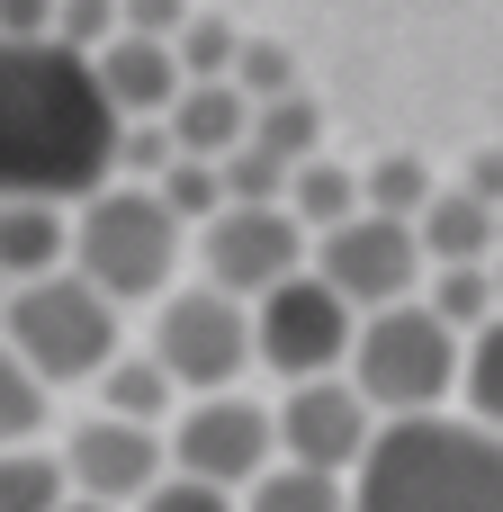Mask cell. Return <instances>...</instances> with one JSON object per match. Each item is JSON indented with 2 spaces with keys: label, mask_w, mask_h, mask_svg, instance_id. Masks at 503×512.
I'll return each mask as SVG.
<instances>
[{
  "label": "cell",
  "mask_w": 503,
  "mask_h": 512,
  "mask_svg": "<svg viewBox=\"0 0 503 512\" xmlns=\"http://www.w3.org/2000/svg\"><path fill=\"white\" fill-rule=\"evenodd\" d=\"M459 333L414 297V306H387V315H360V342H351V387L369 396L378 423H423L459 396Z\"/></svg>",
  "instance_id": "cell-4"
},
{
  "label": "cell",
  "mask_w": 503,
  "mask_h": 512,
  "mask_svg": "<svg viewBox=\"0 0 503 512\" xmlns=\"http://www.w3.org/2000/svg\"><path fill=\"white\" fill-rule=\"evenodd\" d=\"M54 45H63V54L117 45V0H54Z\"/></svg>",
  "instance_id": "cell-29"
},
{
  "label": "cell",
  "mask_w": 503,
  "mask_h": 512,
  "mask_svg": "<svg viewBox=\"0 0 503 512\" xmlns=\"http://www.w3.org/2000/svg\"><path fill=\"white\" fill-rule=\"evenodd\" d=\"M63 504H72L63 450H0V512H63Z\"/></svg>",
  "instance_id": "cell-22"
},
{
  "label": "cell",
  "mask_w": 503,
  "mask_h": 512,
  "mask_svg": "<svg viewBox=\"0 0 503 512\" xmlns=\"http://www.w3.org/2000/svg\"><path fill=\"white\" fill-rule=\"evenodd\" d=\"M414 243H423L432 270H486L503 252V216L486 198H468V189H441V198L414 216Z\"/></svg>",
  "instance_id": "cell-16"
},
{
  "label": "cell",
  "mask_w": 503,
  "mask_h": 512,
  "mask_svg": "<svg viewBox=\"0 0 503 512\" xmlns=\"http://www.w3.org/2000/svg\"><path fill=\"white\" fill-rule=\"evenodd\" d=\"M153 360L180 396H234V378L252 369V306L225 288H171L153 306Z\"/></svg>",
  "instance_id": "cell-6"
},
{
  "label": "cell",
  "mask_w": 503,
  "mask_h": 512,
  "mask_svg": "<svg viewBox=\"0 0 503 512\" xmlns=\"http://www.w3.org/2000/svg\"><path fill=\"white\" fill-rule=\"evenodd\" d=\"M171 54H180V81H234V54H243V27H225V18H189L180 36H171Z\"/></svg>",
  "instance_id": "cell-26"
},
{
  "label": "cell",
  "mask_w": 503,
  "mask_h": 512,
  "mask_svg": "<svg viewBox=\"0 0 503 512\" xmlns=\"http://www.w3.org/2000/svg\"><path fill=\"white\" fill-rule=\"evenodd\" d=\"M0 342L45 378V387H99V369L117 360V306L81 279V270H54V279H27L9 288V315H0Z\"/></svg>",
  "instance_id": "cell-5"
},
{
  "label": "cell",
  "mask_w": 503,
  "mask_h": 512,
  "mask_svg": "<svg viewBox=\"0 0 503 512\" xmlns=\"http://www.w3.org/2000/svg\"><path fill=\"white\" fill-rule=\"evenodd\" d=\"M351 512H503V441L468 414H423V423H378Z\"/></svg>",
  "instance_id": "cell-2"
},
{
  "label": "cell",
  "mask_w": 503,
  "mask_h": 512,
  "mask_svg": "<svg viewBox=\"0 0 503 512\" xmlns=\"http://www.w3.org/2000/svg\"><path fill=\"white\" fill-rule=\"evenodd\" d=\"M135 512H243V495H216V486H198V477H162Z\"/></svg>",
  "instance_id": "cell-31"
},
{
  "label": "cell",
  "mask_w": 503,
  "mask_h": 512,
  "mask_svg": "<svg viewBox=\"0 0 503 512\" xmlns=\"http://www.w3.org/2000/svg\"><path fill=\"white\" fill-rule=\"evenodd\" d=\"M117 180V108L99 99L90 54L0 45V198L81 207Z\"/></svg>",
  "instance_id": "cell-1"
},
{
  "label": "cell",
  "mask_w": 503,
  "mask_h": 512,
  "mask_svg": "<svg viewBox=\"0 0 503 512\" xmlns=\"http://www.w3.org/2000/svg\"><path fill=\"white\" fill-rule=\"evenodd\" d=\"M63 512H108V504H81V495H72V504H63Z\"/></svg>",
  "instance_id": "cell-35"
},
{
  "label": "cell",
  "mask_w": 503,
  "mask_h": 512,
  "mask_svg": "<svg viewBox=\"0 0 503 512\" xmlns=\"http://www.w3.org/2000/svg\"><path fill=\"white\" fill-rule=\"evenodd\" d=\"M243 512H351V477H315L279 459L261 486H243Z\"/></svg>",
  "instance_id": "cell-23"
},
{
  "label": "cell",
  "mask_w": 503,
  "mask_h": 512,
  "mask_svg": "<svg viewBox=\"0 0 503 512\" xmlns=\"http://www.w3.org/2000/svg\"><path fill=\"white\" fill-rule=\"evenodd\" d=\"M270 423H279V459H288V468H315V477H360V459H369V441H378V414H369V396H360L351 378H306V387H288V396L270 405Z\"/></svg>",
  "instance_id": "cell-11"
},
{
  "label": "cell",
  "mask_w": 503,
  "mask_h": 512,
  "mask_svg": "<svg viewBox=\"0 0 503 512\" xmlns=\"http://www.w3.org/2000/svg\"><path fill=\"white\" fill-rule=\"evenodd\" d=\"M486 270H495V306H503V252H495V261H486Z\"/></svg>",
  "instance_id": "cell-34"
},
{
  "label": "cell",
  "mask_w": 503,
  "mask_h": 512,
  "mask_svg": "<svg viewBox=\"0 0 503 512\" xmlns=\"http://www.w3.org/2000/svg\"><path fill=\"white\" fill-rule=\"evenodd\" d=\"M90 72H99V99L117 108V126H153V117H171V99L189 90V81H180V54L153 45V36H117V45H99Z\"/></svg>",
  "instance_id": "cell-13"
},
{
  "label": "cell",
  "mask_w": 503,
  "mask_h": 512,
  "mask_svg": "<svg viewBox=\"0 0 503 512\" xmlns=\"http://www.w3.org/2000/svg\"><path fill=\"white\" fill-rule=\"evenodd\" d=\"M432 198H441V180H432V162H423V153H387V162H369V171H360V207H369V216L414 225Z\"/></svg>",
  "instance_id": "cell-20"
},
{
  "label": "cell",
  "mask_w": 503,
  "mask_h": 512,
  "mask_svg": "<svg viewBox=\"0 0 503 512\" xmlns=\"http://www.w3.org/2000/svg\"><path fill=\"white\" fill-rule=\"evenodd\" d=\"M162 126H171V153L180 162H234L252 144V99L234 81H189Z\"/></svg>",
  "instance_id": "cell-14"
},
{
  "label": "cell",
  "mask_w": 503,
  "mask_h": 512,
  "mask_svg": "<svg viewBox=\"0 0 503 512\" xmlns=\"http://www.w3.org/2000/svg\"><path fill=\"white\" fill-rule=\"evenodd\" d=\"M234 90H243L252 108L288 99V90H297V54H288V45H270V36H243V54H234Z\"/></svg>",
  "instance_id": "cell-28"
},
{
  "label": "cell",
  "mask_w": 503,
  "mask_h": 512,
  "mask_svg": "<svg viewBox=\"0 0 503 512\" xmlns=\"http://www.w3.org/2000/svg\"><path fill=\"white\" fill-rule=\"evenodd\" d=\"M306 270L351 306V315H387V306H414L423 297V279H432V261H423V243H414V225H396V216H351V225H333V234H315V252H306Z\"/></svg>",
  "instance_id": "cell-8"
},
{
  "label": "cell",
  "mask_w": 503,
  "mask_h": 512,
  "mask_svg": "<svg viewBox=\"0 0 503 512\" xmlns=\"http://www.w3.org/2000/svg\"><path fill=\"white\" fill-rule=\"evenodd\" d=\"M45 405H54V387L0 342V450H36V432H45Z\"/></svg>",
  "instance_id": "cell-24"
},
{
  "label": "cell",
  "mask_w": 503,
  "mask_h": 512,
  "mask_svg": "<svg viewBox=\"0 0 503 512\" xmlns=\"http://www.w3.org/2000/svg\"><path fill=\"white\" fill-rule=\"evenodd\" d=\"M72 270V207L54 198H0V288Z\"/></svg>",
  "instance_id": "cell-15"
},
{
  "label": "cell",
  "mask_w": 503,
  "mask_h": 512,
  "mask_svg": "<svg viewBox=\"0 0 503 512\" xmlns=\"http://www.w3.org/2000/svg\"><path fill=\"white\" fill-rule=\"evenodd\" d=\"M189 18H198L189 0H117V36H153V45H171Z\"/></svg>",
  "instance_id": "cell-30"
},
{
  "label": "cell",
  "mask_w": 503,
  "mask_h": 512,
  "mask_svg": "<svg viewBox=\"0 0 503 512\" xmlns=\"http://www.w3.org/2000/svg\"><path fill=\"white\" fill-rule=\"evenodd\" d=\"M252 153H270L279 171H297V162H315V153H324V108H315L306 90H288V99H270V108H252Z\"/></svg>",
  "instance_id": "cell-19"
},
{
  "label": "cell",
  "mask_w": 503,
  "mask_h": 512,
  "mask_svg": "<svg viewBox=\"0 0 503 512\" xmlns=\"http://www.w3.org/2000/svg\"><path fill=\"white\" fill-rule=\"evenodd\" d=\"M162 441H171V477H198L216 495H243L279 468V423L252 396H189Z\"/></svg>",
  "instance_id": "cell-9"
},
{
  "label": "cell",
  "mask_w": 503,
  "mask_h": 512,
  "mask_svg": "<svg viewBox=\"0 0 503 512\" xmlns=\"http://www.w3.org/2000/svg\"><path fill=\"white\" fill-rule=\"evenodd\" d=\"M306 225L288 216V207H216L207 225H198V270H207V288H225V297H243V306H261L270 288H288L297 270H306Z\"/></svg>",
  "instance_id": "cell-10"
},
{
  "label": "cell",
  "mask_w": 503,
  "mask_h": 512,
  "mask_svg": "<svg viewBox=\"0 0 503 512\" xmlns=\"http://www.w3.org/2000/svg\"><path fill=\"white\" fill-rule=\"evenodd\" d=\"M180 252H189V225L135 189V180H108L72 207V270L108 297V306H144V297H171L180 279Z\"/></svg>",
  "instance_id": "cell-3"
},
{
  "label": "cell",
  "mask_w": 503,
  "mask_h": 512,
  "mask_svg": "<svg viewBox=\"0 0 503 512\" xmlns=\"http://www.w3.org/2000/svg\"><path fill=\"white\" fill-rule=\"evenodd\" d=\"M0 45H54V0H0Z\"/></svg>",
  "instance_id": "cell-32"
},
{
  "label": "cell",
  "mask_w": 503,
  "mask_h": 512,
  "mask_svg": "<svg viewBox=\"0 0 503 512\" xmlns=\"http://www.w3.org/2000/svg\"><path fill=\"white\" fill-rule=\"evenodd\" d=\"M423 306H432L459 342H468L477 324H495V315H503V306H495V270H432V279H423Z\"/></svg>",
  "instance_id": "cell-25"
},
{
  "label": "cell",
  "mask_w": 503,
  "mask_h": 512,
  "mask_svg": "<svg viewBox=\"0 0 503 512\" xmlns=\"http://www.w3.org/2000/svg\"><path fill=\"white\" fill-rule=\"evenodd\" d=\"M0 315H9V288H0Z\"/></svg>",
  "instance_id": "cell-36"
},
{
  "label": "cell",
  "mask_w": 503,
  "mask_h": 512,
  "mask_svg": "<svg viewBox=\"0 0 503 512\" xmlns=\"http://www.w3.org/2000/svg\"><path fill=\"white\" fill-rule=\"evenodd\" d=\"M63 477L81 504H108V512H135L162 477H171V441L144 432V423H117V414H90L72 441H63Z\"/></svg>",
  "instance_id": "cell-12"
},
{
  "label": "cell",
  "mask_w": 503,
  "mask_h": 512,
  "mask_svg": "<svg viewBox=\"0 0 503 512\" xmlns=\"http://www.w3.org/2000/svg\"><path fill=\"white\" fill-rule=\"evenodd\" d=\"M459 189H468V198H486V207L503 216V144H495V153H477V162H468V180H459Z\"/></svg>",
  "instance_id": "cell-33"
},
{
  "label": "cell",
  "mask_w": 503,
  "mask_h": 512,
  "mask_svg": "<svg viewBox=\"0 0 503 512\" xmlns=\"http://www.w3.org/2000/svg\"><path fill=\"white\" fill-rule=\"evenodd\" d=\"M459 405H468L477 432H495V441H503V315H495V324H477L468 351H459Z\"/></svg>",
  "instance_id": "cell-21"
},
{
  "label": "cell",
  "mask_w": 503,
  "mask_h": 512,
  "mask_svg": "<svg viewBox=\"0 0 503 512\" xmlns=\"http://www.w3.org/2000/svg\"><path fill=\"white\" fill-rule=\"evenodd\" d=\"M99 414H117V423H144V432H171V414H180V387L162 378V360H153V351H117V360L99 369Z\"/></svg>",
  "instance_id": "cell-17"
},
{
  "label": "cell",
  "mask_w": 503,
  "mask_h": 512,
  "mask_svg": "<svg viewBox=\"0 0 503 512\" xmlns=\"http://www.w3.org/2000/svg\"><path fill=\"white\" fill-rule=\"evenodd\" d=\"M288 216L306 225V243L333 234V225H351V216H360V171H342L333 153L297 162V171H288Z\"/></svg>",
  "instance_id": "cell-18"
},
{
  "label": "cell",
  "mask_w": 503,
  "mask_h": 512,
  "mask_svg": "<svg viewBox=\"0 0 503 512\" xmlns=\"http://www.w3.org/2000/svg\"><path fill=\"white\" fill-rule=\"evenodd\" d=\"M153 198H162V207H171V216L198 234V225L225 207V171H216V162H171V171L153 180Z\"/></svg>",
  "instance_id": "cell-27"
},
{
  "label": "cell",
  "mask_w": 503,
  "mask_h": 512,
  "mask_svg": "<svg viewBox=\"0 0 503 512\" xmlns=\"http://www.w3.org/2000/svg\"><path fill=\"white\" fill-rule=\"evenodd\" d=\"M351 342H360V315H351L315 270H297L288 288H270V297L252 306V369H270L279 387L342 378V369H351Z\"/></svg>",
  "instance_id": "cell-7"
}]
</instances>
